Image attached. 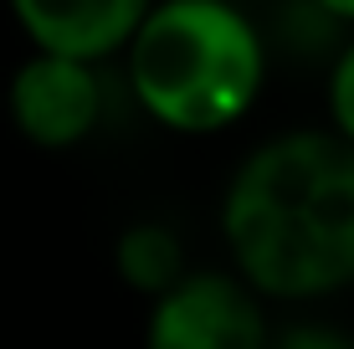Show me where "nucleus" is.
Here are the masks:
<instances>
[{"label":"nucleus","mask_w":354,"mask_h":349,"mask_svg":"<svg viewBox=\"0 0 354 349\" xmlns=\"http://www.w3.org/2000/svg\"><path fill=\"white\" fill-rule=\"evenodd\" d=\"M231 267L272 303H319L354 287V144L288 129L231 170L221 196Z\"/></svg>","instance_id":"obj_1"},{"label":"nucleus","mask_w":354,"mask_h":349,"mask_svg":"<svg viewBox=\"0 0 354 349\" xmlns=\"http://www.w3.org/2000/svg\"><path fill=\"white\" fill-rule=\"evenodd\" d=\"M124 77L144 118L205 139L257 108L267 41L236 0H154L124 46Z\"/></svg>","instance_id":"obj_2"},{"label":"nucleus","mask_w":354,"mask_h":349,"mask_svg":"<svg viewBox=\"0 0 354 349\" xmlns=\"http://www.w3.org/2000/svg\"><path fill=\"white\" fill-rule=\"evenodd\" d=\"M267 298L236 267H190L149 298L144 349H267Z\"/></svg>","instance_id":"obj_3"},{"label":"nucleus","mask_w":354,"mask_h":349,"mask_svg":"<svg viewBox=\"0 0 354 349\" xmlns=\"http://www.w3.org/2000/svg\"><path fill=\"white\" fill-rule=\"evenodd\" d=\"M6 108L26 144H36V149H77L103 118L97 62L31 46V57L10 72Z\"/></svg>","instance_id":"obj_4"},{"label":"nucleus","mask_w":354,"mask_h":349,"mask_svg":"<svg viewBox=\"0 0 354 349\" xmlns=\"http://www.w3.org/2000/svg\"><path fill=\"white\" fill-rule=\"evenodd\" d=\"M6 6L31 46L108 62L129 46L154 0H6Z\"/></svg>","instance_id":"obj_5"},{"label":"nucleus","mask_w":354,"mask_h":349,"mask_svg":"<svg viewBox=\"0 0 354 349\" xmlns=\"http://www.w3.org/2000/svg\"><path fill=\"white\" fill-rule=\"evenodd\" d=\"M113 267L133 293L154 298V293H165L169 283L185 278L190 262H185V242H180L165 221H133L113 242Z\"/></svg>","instance_id":"obj_6"},{"label":"nucleus","mask_w":354,"mask_h":349,"mask_svg":"<svg viewBox=\"0 0 354 349\" xmlns=\"http://www.w3.org/2000/svg\"><path fill=\"white\" fill-rule=\"evenodd\" d=\"M324 103H328V129L354 144V36L344 41V52L334 57V67H328Z\"/></svg>","instance_id":"obj_7"},{"label":"nucleus","mask_w":354,"mask_h":349,"mask_svg":"<svg viewBox=\"0 0 354 349\" xmlns=\"http://www.w3.org/2000/svg\"><path fill=\"white\" fill-rule=\"evenodd\" d=\"M267 349H354V329H334V323H288V329H272V344Z\"/></svg>","instance_id":"obj_8"},{"label":"nucleus","mask_w":354,"mask_h":349,"mask_svg":"<svg viewBox=\"0 0 354 349\" xmlns=\"http://www.w3.org/2000/svg\"><path fill=\"white\" fill-rule=\"evenodd\" d=\"M313 6H319L328 21H344V26H354V0H313Z\"/></svg>","instance_id":"obj_9"},{"label":"nucleus","mask_w":354,"mask_h":349,"mask_svg":"<svg viewBox=\"0 0 354 349\" xmlns=\"http://www.w3.org/2000/svg\"><path fill=\"white\" fill-rule=\"evenodd\" d=\"M349 329H354V323H349Z\"/></svg>","instance_id":"obj_10"}]
</instances>
